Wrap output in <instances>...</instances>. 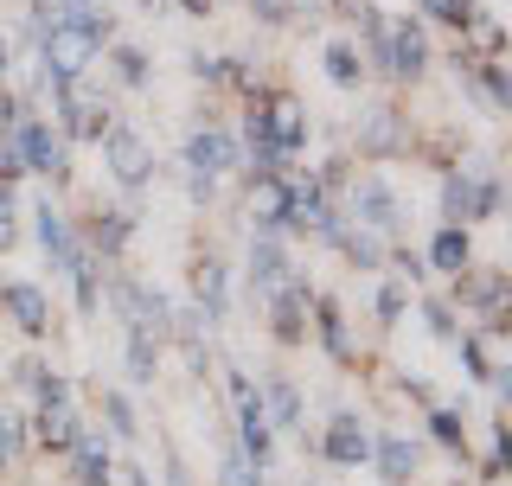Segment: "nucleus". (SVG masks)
Returning a JSON list of instances; mask_svg holds the SVG:
<instances>
[{
  "label": "nucleus",
  "mask_w": 512,
  "mask_h": 486,
  "mask_svg": "<svg viewBox=\"0 0 512 486\" xmlns=\"http://www.w3.org/2000/svg\"><path fill=\"white\" fill-rule=\"evenodd\" d=\"M39 39H45V77H52V84H71V77H77V71H84V64L96 58V32L71 26V20L45 26Z\"/></svg>",
  "instance_id": "1"
},
{
  "label": "nucleus",
  "mask_w": 512,
  "mask_h": 486,
  "mask_svg": "<svg viewBox=\"0 0 512 486\" xmlns=\"http://www.w3.org/2000/svg\"><path fill=\"white\" fill-rule=\"evenodd\" d=\"M13 154H20V167H39V173H64V141L52 135L45 122H20L7 141Z\"/></svg>",
  "instance_id": "2"
},
{
  "label": "nucleus",
  "mask_w": 512,
  "mask_h": 486,
  "mask_svg": "<svg viewBox=\"0 0 512 486\" xmlns=\"http://www.w3.org/2000/svg\"><path fill=\"white\" fill-rule=\"evenodd\" d=\"M455 295H461V301H474L480 314L493 320V333H506V275H500V269H480V275H474V269H461Z\"/></svg>",
  "instance_id": "3"
},
{
  "label": "nucleus",
  "mask_w": 512,
  "mask_h": 486,
  "mask_svg": "<svg viewBox=\"0 0 512 486\" xmlns=\"http://www.w3.org/2000/svg\"><path fill=\"white\" fill-rule=\"evenodd\" d=\"M378 45H384V64H391V77H416V71L429 64V45H423V32H416L410 20L391 26V32L378 26Z\"/></svg>",
  "instance_id": "4"
},
{
  "label": "nucleus",
  "mask_w": 512,
  "mask_h": 486,
  "mask_svg": "<svg viewBox=\"0 0 512 486\" xmlns=\"http://www.w3.org/2000/svg\"><path fill=\"white\" fill-rule=\"evenodd\" d=\"M109 173H116L122 186H141L148 180V141L135 135V128H109Z\"/></svg>",
  "instance_id": "5"
},
{
  "label": "nucleus",
  "mask_w": 512,
  "mask_h": 486,
  "mask_svg": "<svg viewBox=\"0 0 512 486\" xmlns=\"http://www.w3.org/2000/svg\"><path fill=\"white\" fill-rule=\"evenodd\" d=\"M352 205H359V218L372 224V231H391V224L404 218V212H397V192L384 186V180H359V192H352Z\"/></svg>",
  "instance_id": "6"
},
{
  "label": "nucleus",
  "mask_w": 512,
  "mask_h": 486,
  "mask_svg": "<svg viewBox=\"0 0 512 486\" xmlns=\"http://www.w3.org/2000/svg\"><path fill=\"white\" fill-rule=\"evenodd\" d=\"M327 455L340 461V467H359L365 455H372V435L359 429V416H333V429H327Z\"/></svg>",
  "instance_id": "7"
},
{
  "label": "nucleus",
  "mask_w": 512,
  "mask_h": 486,
  "mask_svg": "<svg viewBox=\"0 0 512 486\" xmlns=\"http://www.w3.org/2000/svg\"><path fill=\"white\" fill-rule=\"evenodd\" d=\"M77 416L64 410V403H39V448H71L77 442Z\"/></svg>",
  "instance_id": "8"
},
{
  "label": "nucleus",
  "mask_w": 512,
  "mask_h": 486,
  "mask_svg": "<svg viewBox=\"0 0 512 486\" xmlns=\"http://www.w3.org/2000/svg\"><path fill=\"white\" fill-rule=\"evenodd\" d=\"M186 160H192V173H224L237 160V148L224 135H192L186 141Z\"/></svg>",
  "instance_id": "9"
},
{
  "label": "nucleus",
  "mask_w": 512,
  "mask_h": 486,
  "mask_svg": "<svg viewBox=\"0 0 512 486\" xmlns=\"http://www.w3.org/2000/svg\"><path fill=\"white\" fill-rule=\"evenodd\" d=\"M192 295H199V307H205V320H218L224 314V269L205 256V263H192Z\"/></svg>",
  "instance_id": "10"
},
{
  "label": "nucleus",
  "mask_w": 512,
  "mask_h": 486,
  "mask_svg": "<svg viewBox=\"0 0 512 486\" xmlns=\"http://www.w3.org/2000/svg\"><path fill=\"white\" fill-rule=\"evenodd\" d=\"M7 307H13V320H20L26 333H45V320H52V314H45V295L32 282H13L7 288Z\"/></svg>",
  "instance_id": "11"
},
{
  "label": "nucleus",
  "mask_w": 512,
  "mask_h": 486,
  "mask_svg": "<svg viewBox=\"0 0 512 486\" xmlns=\"http://www.w3.org/2000/svg\"><path fill=\"white\" fill-rule=\"evenodd\" d=\"M71 135L77 141H103L109 135V109L96 96H71Z\"/></svg>",
  "instance_id": "12"
},
{
  "label": "nucleus",
  "mask_w": 512,
  "mask_h": 486,
  "mask_svg": "<svg viewBox=\"0 0 512 486\" xmlns=\"http://www.w3.org/2000/svg\"><path fill=\"white\" fill-rule=\"evenodd\" d=\"M77 480H84V486H109V448L103 442H96V435H77Z\"/></svg>",
  "instance_id": "13"
},
{
  "label": "nucleus",
  "mask_w": 512,
  "mask_h": 486,
  "mask_svg": "<svg viewBox=\"0 0 512 486\" xmlns=\"http://www.w3.org/2000/svg\"><path fill=\"white\" fill-rule=\"evenodd\" d=\"M378 474L384 480H410L416 474V448L404 442V435H384L378 442Z\"/></svg>",
  "instance_id": "14"
},
{
  "label": "nucleus",
  "mask_w": 512,
  "mask_h": 486,
  "mask_svg": "<svg viewBox=\"0 0 512 486\" xmlns=\"http://www.w3.org/2000/svg\"><path fill=\"white\" fill-rule=\"evenodd\" d=\"M250 212L263 218V224H276L288 212V186L282 180H269V173H256V186H250Z\"/></svg>",
  "instance_id": "15"
},
{
  "label": "nucleus",
  "mask_w": 512,
  "mask_h": 486,
  "mask_svg": "<svg viewBox=\"0 0 512 486\" xmlns=\"http://www.w3.org/2000/svg\"><path fill=\"white\" fill-rule=\"evenodd\" d=\"M276 339L282 346H301V339H308V327H301V288H282L276 295Z\"/></svg>",
  "instance_id": "16"
},
{
  "label": "nucleus",
  "mask_w": 512,
  "mask_h": 486,
  "mask_svg": "<svg viewBox=\"0 0 512 486\" xmlns=\"http://www.w3.org/2000/svg\"><path fill=\"white\" fill-rule=\"evenodd\" d=\"M429 256H436V269H448V275H461V269L474 263V250H468V231H455V224H448V231L436 237V250H429Z\"/></svg>",
  "instance_id": "17"
},
{
  "label": "nucleus",
  "mask_w": 512,
  "mask_h": 486,
  "mask_svg": "<svg viewBox=\"0 0 512 486\" xmlns=\"http://www.w3.org/2000/svg\"><path fill=\"white\" fill-rule=\"evenodd\" d=\"M327 77H333V84H340V90H352V84H359V77H365L359 52H352V45H327Z\"/></svg>",
  "instance_id": "18"
},
{
  "label": "nucleus",
  "mask_w": 512,
  "mask_h": 486,
  "mask_svg": "<svg viewBox=\"0 0 512 486\" xmlns=\"http://www.w3.org/2000/svg\"><path fill=\"white\" fill-rule=\"evenodd\" d=\"M365 154H391L397 148V109H378V116L372 122H365Z\"/></svg>",
  "instance_id": "19"
},
{
  "label": "nucleus",
  "mask_w": 512,
  "mask_h": 486,
  "mask_svg": "<svg viewBox=\"0 0 512 486\" xmlns=\"http://www.w3.org/2000/svg\"><path fill=\"white\" fill-rule=\"evenodd\" d=\"M39 243L58 256V263H71V231H64V218L52 212V205H39Z\"/></svg>",
  "instance_id": "20"
},
{
  "label": "nucleus",
  "mask_w": 512,
  "mask_h": 486,
  "mask_svg": "<svg viewBox=\"0 0 512 486\" xmlns=\"http://www.w3.org/2000/svg\"><path fill=\"white\" fill-rule=\"evenodd\" d=\"M333 237L346 243L352 269H372V263H378V243H372V231H346V224H333Z\"/></svg>",
  "instance_id": "21"
},
{
  "label": "nucleus",
  "mask_w": 512,
  "mask_h": 486,
  "mask_svg": "<svg viewBox=\"0 0 512 486\" xmlns=\"http://www.w3.org/2000/svg\"><path fill=\"white\" fill-rule=\"evenodd\" d=\"M250 275H256L263 288L282 282V250H276V243H256V250H250Z\"/></svg>",
  "instance_id": "22"
},
{
  "label": "nucleus",
  "mask_w": 512,
  "mask_h": 486,
  "mask_svg": "<svg viewBox=\"0 0 512 486\" xmlns=\"http://www.w3.org/2000/svg\"><path fill=\"white\" fill-rule=\"evenodd\" d=\"M128 378H135V384H148V378H154V339H148V333L128 339Z\"/></svg>",
  "instance_id": "23"
},
{
  "label": "nucleus",
  "mask_w": 512,
  "mask_h": 486,
  "mask_svg": "<svg viewBox=\"0 0 512 486\" xmlns=\"http://www.w3.org/2000/svg\"><path fill=\"white\" fill-rule=\"evenodd\" d=\"M320 339L333 346V359H346V327H340V307L320 301Z\"/></svg>",
  "instance_id": "24"
},
{
  "label": "nucleus",
  "mask_w": 512,
  "mask_h": 486,
  "mask_svg": "<svg viewBox=\"0 0 512 486\" xmlns=\"http://www.w3.org/2000/svg\"><path fill=\"white\" fill-rule=\"evenodd\" d=\"M269 403H276V423H301V397H295V384H269Z\"/></svg>",
  "instance_id": "25"
},
{
  "label": "nucleus",
  "mask_w": 512,
  "mask_h": 486,
  "mask_svg": "<svg viewBox=\"0 0 512 486\" xmlns=\"http://www.w3.org/2000/svg\"><path fill=\"white\" fill-rule=\"evenodd\" d=\"M461 359H468V371H474V378H493V365H487V339H480V333H468V339H461Z\"/></svg>",
  "instance_id": "26"
},
{
  "label": "nucleus",
  "mask_w": 512,
  "mask_h": 486,
  "mask_svg": "<svg viewBox=\"0 0 512 486\" xmlns=\"http://www.w3.org/2000/svg\"><path fill=\"white\" fill-rule=\"evenodd\" d=\"M20 461V416H0V467Z\"/></svg>",
  "instance_id": "27"
},
{
  "label": "nucleus",
  "mask_w": 512,
  "mask_h": 486,
  "mask_svg": "<svg viewBox=\"0 0 512 486\" xmlns=\"http://www.w3.org/2000/svg\"><path fill=\"white\" fill-rule=\"evenodd\" d=\"M103 410H109V429H116V435H135V410H128V397L109 391V397H103Z\"/></svg>",
  "instance_id": "28"
},
{
  "label": "nucleus",
  "mask_w": 512,
  "mask_h": 486,
  "mask_svg": "<svg viewBox=\"0 0 512 486\" xmlns=\"http://www.w3.org/2000/svg\"><path fill=\"white\" fill-rule=\"evenodd\" d=\"M116 71L128 77V84H141V77H148V58H141L135 45H122V52H116Z\"/></svg>",
  "instance_id": "29"
},
{
  "label": "nucleus",
  "mask_w": 512,
  "mask_h": 486,
  "mask_svg": "<svg viewBox=\"0 0 512 486\" xmlns=\"http://www.w3.org/2000/svg\"><path fill=\"white\" fill-rule=\"evenodd\" d=\"M122 237H128V218H96V243L103 250H122Z\"/></svg>",
  "instance_id": "30"
},
{
  "label": "nucleus",
  "mask_w": 512,
  "mask_h": 486,
  "mask_svg": "<svg viewBox=\"0 0 512 486\" xmlns=\"http://www.w3.org/2000/svg\"><path fill=\"white\" fill-rule=\"evenodd\" d=\"M429 13H436V20H455V26H468V20H474L468 0H429Z\"/></svg>",
  "instance_id": "31"
},
{
  "label": "nucleus",
  "mask_w": 512,
  "mask_h": 486,
  "mask_svg": "<svg viewBox=\"0 0 512 486\" xmlns=\"http://www.w3.org/2000/svg\"><path fill=\"white\" fill-rule=\"evenodd\" d=\"M224 486H256L250 480V455H237V448L224 455Z\"/></svg>",
  "instance_id": "32"
},
{
  "label": "nucleus",
  "mask_w": 512,
  "mask_h": 486,
  "mask_svg": "<svg viewBox=\"0 0 512 486\" xmlns=\"http://www.w3.org/2000/svg\"><path fill=\"white\" fill-rule=\"evenodd\" d=\"M404 288H384V295H378V320H404Z\"/></svg>",
  "instance_id": "33"
},
{
  "label": "nucleus",
  "mask_w": 512,
  "mask_h": 486,
  "mask_svg": "<svg viewBox=\"0 0 512 486\" xmlns=\"http://www.w3.org/2000/svg\"><path fill=\"white\" fill-rule=\"evenodd\" d=\"M436 435L448 448H461V423H455V410H436Z\"/></svg>",
  "instance_id": "34"
},
{
  "label": "nucleus",
  "mask_w": 512,
  "mask_h": 486,
  "mask_svg": "<svg viewBox=\"0 0 512 486\" xmlns=\"http://www.w3.org/2000/svg\"><path fill=\"white\" fill-rule=\"evenodd\" d=\"M429 327H436V333H442V339H455V314H448V307H442V301H436V307H429Z\"/></svg>",
  "instance_id": "35"
},
{
  "label": "nucleus",
  "mask_w": 512,
  "mask_h": 486,
  "mask_svg": "<svg viewBox=\"0 0 512 486\" xmlns=\"http://www.w3.org/2000/svg\"><path fill=\"white\" fill-rule=\"evenodd\" d=\"M256 13H263V20H288V0H250Z\"/></svg>",
  "instance_id": "36"
},
{
  "label": "nucleus",
  "mask_w": 512,
  "mask_h": 486,
  "mask_svg": "<svg viewBox=\"0 0 512 486\" xmlns=\"http://www.w3.org/2000/svg\"><path fill=\"white\" fill-rule=\"evenodd\" d=\"M333 7H340V13H352V20H365V13H372V0H333Z\"/></svg>",
  "instance_id": "37"
},
{
  "label": "nucleus",
  "mask_w": 512,
  "mask_h": 486,
  "mask_svg": "<svg viewBox=\"0 0 512 486\" xmlns=\"http://www.w3.org/2000/svg\"><path fill=\"white\" fill-rule=\"evenodd\" d=\"M0 122H13V96L7 90H0Z\"/></svg>",
  "instance_id": "38"
},
{
  "label": "nucleus",
  "mask_w": 512,
  "mask_h": 486,
  "mask_svg": "<svg viewBox=\"0 0 512 486\" xmlns=\"http://www.w3.org/2000/svg\"><path fill=\"white\" fill-rule=\"evenodd\" d=\"M7 243H13V224H7V218H0V250H7Z\"/></svg>",
  "instance_id": "39"
},
{
  "label": "nucleus",
  "mask_w": 512,
  "mask_h": 486,
  "mask_svg": "<svg viewBox=\"0 0 512 486\" xmlns=\"http://www.w3.org/2000/svg\"><path fill=\"white\" fill-rule=\"evenodd\" d=\"M7 58H13V45H7V39H0V71H7Z\"/></svg>",
  "instance_id": "40"
},
{
  "label": "nucleus",
  "mask_w": 512,
  "mask_h": 486,
  "mask_svg": "<svg viewBox=\"0 0 512 486\" xmlns=\"http://www.w3.org/2000/svg\"><path fill=\"white\" fill-rule=\"evenodd\" d=\"M173 486H192V480H186V474H180V467H173Z\"/></svg>",
  "instance_id": "41"
},
{
  "label": "nucleus",
  "mask_w": 512,
  "mask_h": 486,
  "mask_svg": "<svg viewBox=\"0 0 512 486\" xmlns=\"http://www.w3.org/2000/svg\"><path fill=\"white\" fill-rule=\"evenodd\" d=\"M186 7H192V13H205V0H186Z\"/></svg>",
  "instance_id": "42"
}]
</instances>
